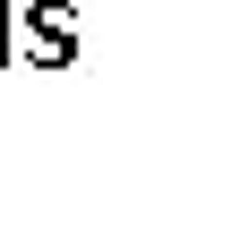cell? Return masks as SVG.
<instances>
[{"instance_id": "cell-1", "label": "cell", "mask_w": 240, "mask_h": 248, "mask_svg": "<svg viewBox=\"0 0 240 248\" xmlns=\"http://www.w3.org/2000/svg\"><path fill=\"white\" fill-rule=\"evenodd\" d=\"M26 51L34 60H69L77 51V9L69 0H26Z\"/></svg>"}]
</instances>
